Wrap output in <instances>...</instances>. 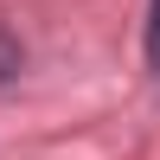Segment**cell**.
<instances>
[{"label": "cell", "mask_w": 160, "mask_h": 160, "mask_svg": "<svg viewBox=\"0 0 160 160\" xmlns=\"http://www.w3.org/2000/svg\"><path fill=\"white\" fill-rule=\"evenodd\" d=\"M19 71H26V45H19V38L7 32V26H0V90H7L13 77H19Z\"/></svg>", "instance_id": "cell-1"}, {"label": "cell", "mask_w": 160, "mask_h": 160, "mask_svg": "<svg viewBox=\"0 0 160 160\" xmlns=\"http://www.w3.org/2000/svg\"><path fill=\"white\" fill-rule=\"evenodd\" d=\"M148 64H154V77H160V0H154V13H148Z\"/></svg>", "instance_id": "cell-2"}]
</instances>
